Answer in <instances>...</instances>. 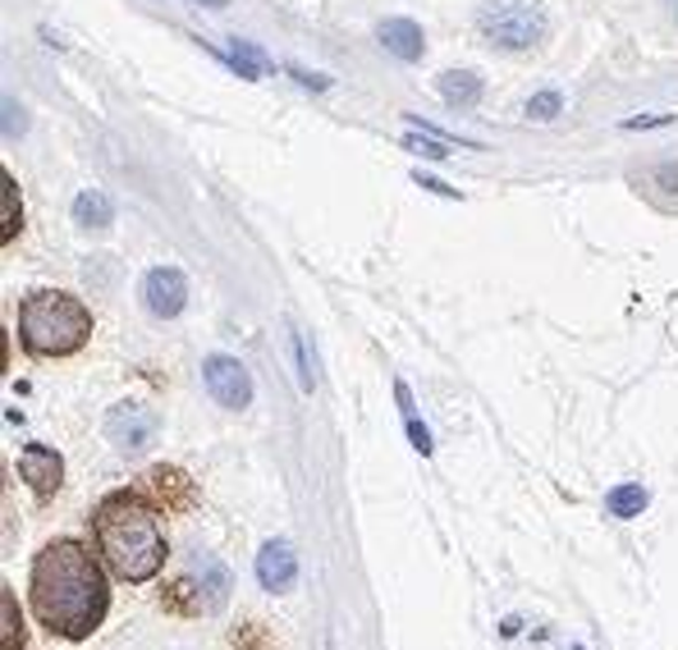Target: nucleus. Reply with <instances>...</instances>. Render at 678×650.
Returning <instances> with one entry per match:
<instances>
[{"label":"nucleus","mask_w":678,"mask_h":650,"mask_svg":"<svg viewBox=\"0 0 678 650\" xmlns=\"http://www.w3.org/2000/svg\"><path fill=\"white\" fill-rule=\"evenodd\" d=\"M33 610L56 637H87L97 633L111 591H106L101 564L78 541H51L33 559Z\"/></svg>","instance_id":"f257e3e1"},{"label":"nucleus","mask_w":678,"mask_h":650,"mask_svg":"<svg viewBox=\"0 0 678 650\" xmlns=\"http://www.w3.org/2000/svg\"><path fill=\"white\" fill-rule=\"evenodd\" d=\"M97 550L106 559L120 581H147L165 568V536H161V523L138 495H120L101 500L97 508Z\"/></svg>","instance_id":"f03ea898"},{"label":"nucleus","mask_w":678,"mask_h":650,"mask_svg":"<svg viewBox=\"0 0 678 650\" xmlns=\"http://www.w3.org/2000/svg\"><path fill=\"white\" fill-rule=\"evenodd\" d=\"M19 334H24V348L37 357H70L87 344L93 317H87V307L78 298L41 289V294L24 298V307H19Z\"/></svg>","instance_id":"7ed1b4c3"},{"label":"nucleus","mask_w":678,"mask_h":650,"mask_svg":"<svg viewBox=\"0 0 678 650\" xmlns=\"http://www.w3.org/2000/svg\"><path fill=\"white\" fill-rule=\"evenodd\" d=\"M477 33L500 51H532L545 41V10L541 0H481Z\"/></svg>","instance_id":"20e7f679"},{"label":"nucleus","mask_w":678,"mask_h":650,"mask_svg":"<svg viewBox=\"0 0 678 650\" xmlns=\"http://www.w3.org/2000/svg\"><path fill=\"white\" fill-rule=\"evenodd\" d=\"M202 380H207V394L221 403V408H230V413H238V408H248V403H252V376H248V367L238 363V357H225V353L207 357Z\"/></svg>","instance_id":"39448f33"},{"label":"nucleus","mask_w":678,"mask_h":650,"mask_svg":"<svg viewBox=\"0 0 678 650\" xmlns=\"http://www.w3.org/2000/svg\"><path fill=\"white\" fill-rule=\"evenodd\" d=\"M106 436H111V444H120V450L138 454L157 440V417H151L143 403H120V408H111V417H106Z\"/></svg>","instance_id":"423d86ee"},{"label":"nucleus","mask_w":678,"mask_h":650,"mask_svg":"<svg viewBox=\"0 0 678 650\" xmlns=\"http://www.w3.org/2000/svg\"><path fill=\"white\" fill-rule=\"evenodd\" d=\"M143 303H147L151 317H161V321L180 317L184 303H188L184 275L174 271V266H157V271H147V280H143Z\"/></svg>","instance_id":"0eeeda50"},{"label":"nucleus","mask_w":678,"mask_h":650,"mask_svg":"<svg viewBox=\"0 0 678 650\" xmlns=\"http://www.w3.org/2000/svg\"><path fill=\"white\" fill-rule=\"evenodd\" d=\"M298 577V554L289 541H267L257 554V581L261 591H289Z\"/></svg>","instance_id":"6e6552de"},{"label":"nucleus","mask_w":678,"mask_h":650,"mask_svg":"<svg viewBox=\"0 0 678 650\" xmlns=\"http://www.w3.org/2000/svg\"><path fill=\"white\" fill-rule=\"evenodd\" d=\"M19 473H24V481L37 490L41 500L56 495L60 490V477H64V463L56 450H47V444H28L24 454H19Z\"/></svg>","instance_id":"1a4fd4ad"},{"label":"nucleus","mask_w":678,"mask_h":650,"mask_svg":"<svg viewBox=\"0 0 678 650\" xmlns=\"http://www.w3.org/2000/svg\"><path fill=\"white\" fill-rule=\"evenodd\" d=\"M193 577H198V604H202V614H221L225 600H230V591H234L230 568L221 564V559L202 554L198 564H193Z\"/></svg>","instance_id":"9d476101"},{"label":"nucleus","mask_w":678,"mask_h":650,"mask_svg":"<svg viewBox=\"0 0 678 650\" xmlns=\"http://www.w3.org/2000/svg\"><path fill=\"white\" fill-rule=\"evenodd\" d=\"M381 47L390 56H399V60H422V28L412 24V19H385L381 24Z\"/></svg>","instance_id":"9b49d317"},{"label":"nucleus","mask_w":678,"mask_h":650,"mask_svg":"<svg viewBox=\"0 0 678 650\" xmlns=\"http://www.w3.org/2000/svg\"><path fill=\"white\" fill-rule=\"evenodd\" d=\"M74 220L83 230H106L115 220V207H111V197L97 193V188H87L74 197Z\"/></svg>","instance_id":"f8f14e48"},{"label":"nucleus","mask_w":678,"mask_h":650,"mask_svg":"<svg viewBox=\"0 0 678 650\" xmlns=\"http://www.w3.org/2000/svg\"><path fill=\"white\" fill-rule=\"evenodd\" d=\"M441 97L449 106H477L481 101V78L468 74V70H449V74H441Z\"/></svg>","instance_id":"ddd939ff"},{"label":"nucleus","mask_w":678,"mask_h":650,"mask_svg":"<svg viewBox=\"0 0 678 650\" xmlns=\"http://www.w3.org/2000/svg\"><path fill=\"white\" fill-rule=\"evenodd\" d=\"M605 508H609V518H638V513L646 508V490L638 481H628V486H615L605 495Z\"/></svg>","instance_id":"4468645a"},{"label":"nucleus","mask_w":678,"mask_h":650,"mask_svg":"<svg viewBox=\"0 0 678 650\" xmlns=\"http://www.w3.org/2000/svg\"><path fill=\"white\" fill-rule=\"evenodd\" d=\"M0 610H5V623H0V637H5V650H24V618H19L14 591L0 596Z\"/></svg>","instance_id":"2eb2a0df"},{"label":"nucleus","mask_w":678,"mask_h":650,"mask_svg":"<svg viewBox=\"0 0 678 650\" xmlns=\"http://www.w3.org/2000/svg\"><path fill=\"white\" fill-rule=\"evenodd\" d=\"M151 490H157L161 500L188 504V481H184V473H165V467H157V473H151Z\"/></svg>","instance_id":"dca6fc26"},{"label":"nucleus","mask_w":678,"mask_h":650,"mask_svg":"<svg viewBox=\"0 0 678 650\" xmlns=\"http://www.w3.org/2000/svg\"><path fill=\"white\" fill-rule=\"evenodd\" d=\"M408 147H412V151H422L427 161H445V156H449V143H445V138H435V133H427V138H422V133H408Z\"/></svg>","instance_id":"f3484780"},{"label":"nucleus","mask_w":678,"mask_h":650,"mask_svg":"<svg viewBox=\"0 0 678 650\" xmlns=\"http://www.w3.org/2000/svg\"><path fill=\"white\" fill-rule=\"evenodd\" d=\"M19 220H24V211H19V188H14V179L5 174V243L19 234Z\"/></svg>","instance_id":"a211bd4d"},{"label":"nucleus","mask_w":678,"mask_h":650,"mask_svg":"<svg viewBox=\"0 0 678 650\" xmlns=\"http://www.w3.org/2000/svg\"><path fill=\"white\" fill-rule=\"evenodd\" d=\"M559 106H564L559 93H541V97L528 101V115H532V120H555V115H559Z\"/></svg>","instance_id":"6ab92c4d"},{"label":"nucleus","mask_w":678,"mask_h":650,"mask_svg":"<svg viewBox=\"0 0 678 650\" xmlns=\"http://www.w3.org/2000/svg\"><path fill=\"white\" fill-rule=\"evenodd\" d=\"M408 421V436H412V450H418V454H431V436H427V426L418 421V413H412V417H404Z\"/></svg>","instance_id":"aec40b11"},{"label":"nucleus","mask_w":678,"mask_h":650,"mask_svg":"<svg viewBox=\"0 0 678 650\" xmlns=\"http://www.w3.org/2000/svg\"><path fill=\"white\" fill-rule=\"evenodd\" d=\"M418 184H422L427 193H441V197H454V188H445V184H441V179H422V174H418Z\"/></svg>","instance_id":"412c9836"},{"label":"nucleus","mask_w":678,"mask_h":650,"mask_svg":"<svg viewBox=\"0 0 678 650\" xmlns=\"http://www.w3.org/2000/svg\"><path fill=\"white\" fill-rule=\"evenodd\" d=\"M651 124H669V115H642V120H628L624 128H651Z\"/></svg>","instance_id":"4be33fe9"}]
</instances>
